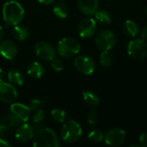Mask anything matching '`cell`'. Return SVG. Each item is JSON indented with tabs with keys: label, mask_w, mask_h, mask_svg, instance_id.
<instances>
[{
	"label": "cell",
	"mask_w": 147,
	"mask_h": 147,
	"mask_svg": "<svg viewBox=\"0 0 147 147\" xmlns=\"http://www.w3.org/2000/svg\"><path fill=\"white\" fill-rule=\"evenodd\" d=\"M20 123V121L11 114L5 115L0 118V137L5 136Z\"/></svg>",
	"instance_id": "cell-14"
},
{
	"label": "cell",
	"mask_w": 147,
	"mask_h": 147,
	"mask_svg": "<svg viewBox=\"0 0 147 147\" xmlns=\"http://www.w3.org/2000/svg\"><path fill=\"white\" fill-rule=\"evenodd\" d=\"M34 127L32 124L22 122L16 130V140L20 143H27L33 140L34 136Z\"/></svg>",
	"instance_id": "cell-10"
},
{
	"label": "cell",
	"mask_w": 147,
	"mask_h": 147,
	"mask_svg": "<svg viewBox=\"0 0 147 147\" xmlns=\"http://www.w3.org/2000/svg\"><path fill=\"white\" fill-rule=\"evenodd\" d=\"M139 140L142 146H147V133H143L140 135Z\"/></svg>",
	"instance_id": "cell-31"
},
{
	"label": "cell",
	"mask_w": 147,
	"mask_h": 147,
	"mask_svg": "<svg viewBox=\"0 0 147 147\" xmlns=\"http://www.w3.org/2000/svg\"><path fill=\"white\" fill-rule=\"evenodd\" d=\"M59 1H61V2H64V0H59Z\"/></svg>",
	"instance_id": "cell-38"
},
{
	"label": "cell",
	"mask_w": 147,
	"mask_h": 147,
	"mask_svg": "<svg viewBox=\"0 0 147 147\" xmlns=\"http://www.w3.org/2000/svg\"><path fill=\"white\" fill-rule=\"evenodd\" d=\"M88 139L93 143H100L104 140V134L101 130L95 129L89 134Z\"/></svg>",
	"instance_id": "cell-27"
},
{
	"label": "cell",
	"mask_w": 147,
	"mask_h": 147,
	"mask_svg": "<svg viewBox=\"0 0 147 147\" xmlns=\"http://www.w3.org/2000/svg\"><path fill=\"white\" fill-rule=\"evenodd\" d=\"M32 124L34 129L36 130H39L46 127V118L43 110L39 109L34 112V114L32 116Z\"/></svg>",
	"instance_id": "cell-21"
},
{
	"label": "cell",
	"mask_w": 147,
	"mask_h": 147,
	"mask_svg": "<svg viewBox=\"0 0 147 147\" xmlns=\"http://www.w3.org/2000/svg\"><path fill=\"white\" fill-rule=\"evenodd\" d=\"M3 36H4V31H3V28L0 26V41L3 40Z\"/></svg>",
	"instance_id": "cell-36"
},
{
	"label": "cell",
	"mask_w": 147,
	"mask_h": 147,
	"mask_svg": "<svg viewBox=\"0 0 147 147\" xmlns=\"http://www.w3.org/2000/svg\"><path fill=\"white\" fill-rule=\"evenodd\" d=\"M82 96L85 103L92 108L96 107L100 103V99L98 96L92 90H85L83 92Z\"/></svg>",
	"instance_id": "cell-22"
},
{
	"label": "cell",
	"mask_w": 147,
	"mask_h": 147,
	"mask_svg": "<svg viewBox=\"0 0 147 147\" xmlns=\"http://www.w3.org/2000/svg\"><path fill=\"white\" fill-rule=\"evenodd\" d=\"M126 133L121 128L110 129L104 136L105 143L110 146H120L126 141Z\"/></svg>",
	"instance_id": "cell-8"
},
{
	"label": "cell",
	"mask_w": 147,
	"mask_h": 147,
	"mask_svg": "<svg viewBox=\"0 0 147 147\" xmlns=\"http://www.w3.org/2000/svg\"><path fill=\"white\" fill-rule=\"evenodd\" d=\"M24 9L17 1L9 0L3 6V18L6 24L15 26L19 24L24 16Z\"/></svg>",
	"instance_id": "cell-1"
},
{
	"label": "cell",
	"mask_w": 147,
	"mask_h": 147,
	"mask_svg": "<svg viewBox=\"0 0 147 147\" xmlns=\"http://www.w3.org/2000/svg\"><path fill=\"white\" fill-rule=\"evenodd\" d=\"M95 16H96V20L102 25H108L112 21L111 15L109 14V12L104 9L97 10L95 13Z\"/></svg>",
	"instance_id": "cell-24"
},
{
	"label": "cell",
	"mask_w": 147,
	"mask_h": 147,
	"mask_svg": "<svg viewBox=\"0 0 147 147\" xmlns=\"http://www.w3.org/2000/svg\"><path fill=\"white\" fill-rule=\"evenodd\" d=\"M51 67L56 71H61L63 70V67H64L62 59L60 58L54 57L51 60Z\"/></svg>",
	"instance_id": "cell-29"
},
{
	"label": "cell",
	"mask_w": 147,
	"mask_h": 147,
	"mask_svg": "<svg viewBox=\"0 0 147 147\" xmlns=\"http://www.w3.org/2000/svg\"><path fill=\"white\" fill-rule=\"evenodd\" d=\"M9 111L20 121V123L27 122L31 113L28 106L19 102L12 103L9 107Z\"/></svg>",
	"instance_id": "cell-13"
},
{
	"label": "cell",
	"mask_w": 147,
	"mask_h": 147,
	"mask_svg": "<svg viewBox=\"0 0 147 147\" xmlns=\"http://www.w3.org/2000/svg\"><path fill=\"white\" fill-rule=\"evenodd\" d=\"M83 130L79 123L73 120L66 121L61 128V138L66 143H75L82 136Z\"/></svg>",
	"instance_id": "cell-3"
},
{
	"label": "cell",
	"mask_w": 147,
	"mask_h": 147,
	"mask_svg": "<svg viewBox=\"0 0 147 147\" xmlns=\"http://www.w3.org/2000/svg\"><path fill=\"white\" fill-rule=\"evenodd\" d=\"M34 52L37 57L45 61H51L56 57V51L54 47L47 42L40 41L38 42L34 47Z\"/></svg>",
	"instance_id": "cell-9"
},
{
	"label": "cell",
	"mask_w": 147,
	"mask_h": 147,
	"mask_svg": "<svg viewBox=\"0 0 147 147\" xmlns=\"http://www.w3.org/2000/svg\"><path fill=\"white\" fill-rule=\"evenodd\" d=\"M141 39L144 40H147V25L141 31Z\"/></svg>",
	"instance_id": "cell-34"
},
{
	"label": "cell",
	"mask_w": 147,
	"mask_h": 147,
	"mask_svg": "<svg viewBox=\"0 0 147 147\" xmlns=\"http://www.w3.org/2000/svg\"><path fill=\"white\" fill-rule=\"evenodd\" d=\"M79 10L86 16H93L98 10L99 0H78Z\"/></svg>",
	"instance_id": "cell-16"
},
{
	"label": "cell",
	"mask_w": 147,
	"mask_h": 147,
	"mask_svg": "<svg viewBox=\"0 0 147 147\" xmlns=\"http://www.w3.org/2000/svg\"><path fill=\"white\" fill-rule=\"evenodd\" d=\"M41 104H42V102L40 99L35 98V99H33V100L30 101V102H29L28 107L30 112L32 113V112H35V111L39 110L40 106H41Z\"/></svg>",
	"instance_id": "cell-30"
},
{
	"label": "cell",
	"mask_w": 147,
	"mask_h": 147,
	"mask_svg": "<svg viewBox=\"0 0 147 147\" xmlns=\"http://www.w3.org/2000/svg\"><path fill=\"white\" fill-rule=\"evenodd\" d=\"M78 34L82 38L91 37L96 30V22L90 17L83 19L78 25Z\"/></svg>",
	"instance_id": "cell-12"
},
{
	"label": "cell",
	"mask_w": 147,
	"mask_h": 147,
	"mask_svg": "<svg viewBox=\"0 0 147 147\" xmlns=\"http://www.w3.org/2000/svg\"><path fill=\"white\" fill-rule=\"evenodd\" d=\"M53 12L59 18L64 19L68 16L69 9H68L67 5L64 2L59 1V2H58V3H56L54 4L53 9Z\"/></svg>",
	"instance_id": "cell-23"
},
{
	"label": "cell",
	"mask_w": 147,
	"mask_h": 147,
	"mask_svg": "<svg viewBox=\"0 0 147 147\" xmlns=\"http://www.w3.org/2000/svg\"><path fill=\"white\" fill-rule=\"evenodd\" d=\"M41 4H45V5H48V4H51L53 3L55 0H37Z\"/></svg>",
	"instance_id": "cell-35"
},
{
	"label": "cell",
	"mask_w": 147,
	"mask_h": 147,
	"mask_svg": "<svg viewBox=\"0 0 147 147\" xmlns=\"http://www.w3.org/2000/svg\"><path fill=\"white\" fill-rule=\"evenodd\" d=\"M12 35L14 38L19 41H24L28 40L30 36L29 30L22 25H15L12 29Z\"/></svg>",
	"instance_id": "cell-18"
},
{
	"label": "cell",
	"mask_w": 147,
	"mask_h": 147,
	"mask_svg": "<svg viewBox=\"0 0 147 147\" xmlns=\"http://www.w3.org/2000/svg\"><path fill=\"white\" fill-rule=\"evenodd\" d=\"M98 119H99V115H98V112L95 109H92L89 114H88V116H87V120H88V122L92 125V126H95L97 124L98 122Z\"/></svg>",
	"instance_id": "cell-28"
},
{
	"label": "cell",
	"mask_w": 147,
	"mask_h": 147,
	"mask_svg": "<svg viewBox=\"0 0 147 147\" xmlns=\"http://www.w3.org/2000/svg\"><path fill=\"white\" fill-rule=\"evenodd\" d=\"M74 65L76 69L84 75H90L96 69L95 61L89 56L79 55L74 59Z\"/></svg>",
	"instance_id": "cell-7"
},
{
	"label": "cell",
	"mask_w": 147,
	"mask_h": 147,
	"mask_svg": "<svg viewBox=\"0 0 147 147\" xmlns=\"http://www.w3.org/2000/svg\"><path fill=\"white\" fill-rule=\"evenodd\" d=\"M128 55L135 60H142L147 55V44L141 38L132 40L127 45Z\"/></svg>",
	"instance_id": "cell-5"
},
{
	"label": "cell",
	"mask_w": 147,
	"mask_h": 147,
	"mask_svg": "<svg viewBox=\"0 0 147 147\" xmlns=\"http://www.w3.org/2000/svg\"><path fill=\"white\" fill-rule=\"evenodd\" d=\"M7 78V74L6 72L3 70V69H0V83H3L5 81Z\"/></svg>",
	"instance_id": "cell-33"
},
{
	"label": "cell",
	"mask_w": 147,
	"mask_h": 147,
	"mask_svg": "<svg viewBox=\"0 0 147 147\" xmlns=\"http://www.w3.org/2000/svg\"><path fill=\"white\" fill-rule=\"evenodd\" d=\"M122 30L124 34L130 38H134L139 34V27L136 22L132 20H127L123 23Z\"/></svg>",
	"instance_id": "cell-19"
},
{
	"label": "cell",
	"mask_w": 147,
	"mask_h": 147,
	"mask_svg": "<svg viewBox=\"0 0 147 147\" xmlns=\"http://www.w3.org/2000/svg\"><path fill=\"white\" fill-rule=\"evenodd\" d=\"M27 73H28V75L30 78L38 79V78H40L44 75L45 68H44V66L40 63H39V62H33V63H31L28 66Z\"/></svg>",
	"instance_id": "cell-17"
},
{
	"label": "cell",
	"mask_w": 147,
	"mask_h": 147,
	"mask_svg": "<svg viewBox=\"0 0 147 147\" xmlns=\"http://www.w3.org/2000/svg\"><path fill=\"white\" fill-rule=\"evenodd\" d=\"M51 117L54 121L58 123H63L66 120V113L61 109H53L51 111Z\"/></svg>",
	"instance_id": "cell-26"
},
{
	"label": "cell",
	"mask_w": 147,
	"mask_h": 147,
	"mask_svg": "<svg viewBox=\"0 0 147 147\" xmlns=\"http://www.w3.org/2000/svg\"><path fill=\"white\" fill-rule=\"evenodd\" d=\"M34 147H59L60 146L56 133L48 127H43L37 131L33 138Z\"/></svg>",
	"instance_id": "cell-2"
},
{
	"label": "cell",
	"mask_w": 147,
	"mask_h": 147,
	"mask_svg": "<svg viewBox=\"0 0 147 147\" xmlns=\"http://www.w3.org/2000/svg\"><path fill=\"white\" fill-rule=\"evenodd\" d=\"M95 42L100 50H110L116 44V37L112 31L103 29L97 33Z\"/></svg>",
	"instance_id": "cell-6"
},
{
	"label": "cell",
	"mask_w": 147,
	"mask_h": 147,
	"mask_svg": "<svg viewBox=\"0 0 147 147\" xmlns=\"http://www.w3.org/2000/svg\"><path fill=\"white\" fill-rule=\"evenodd\" d=\"M114 61V55L109 50H104L101 53L100 56V62L102 66L108 67L112 65Z\"/></svg>",
	"instance_id": "cell-25"
},
{
	"label": "cell",
	"mask_w": 147,
	"mask_h": 147,
	"mask_svg": "<svg viewBox=\"0 0 147 147\" xmlns=\"http://www.w3.org/2000/svg\"><path fill=\"white\" fill-rule=\"evenodd\" d=\"M80 43L73 38H63L57 45V51L63 58H71L78 54L80 51Z\"/></svg>",
	"instance_id": "cell-4"
},
{
	"label": "cell",
	"mask_w": 147,
	"mask_h": 147,
	"mask_svg": "<svg viewBox=\"0 0 147 147\" xmlns=\"http://www.w3.org/2000/svg\"><path fill=\"white\" fill-rule=\"evenodd\" d=\"M17 47L12 40H6L0 43V54L8 60H12L17 55Z\"/></svg>",
	"instance_id": "cell-15"
},
{
	"label": "cell",
	"mask_w": 147,
	"mask_h": 147,
	"mask_svg": "<svg viewBox=\"0 0 147 147\" xmlns=\"http://www.w3.org/2000/svg\"><path fill=\"white\" fill-rule=\"evenodd\" d=\"M146 15H147V8H146Z\"/></svg>",
	"instance_id": "cell-37"
},
{
	"label": "cell",
	"mask_w": 147,
	"mask_h": 147,
	"mask_svg": "<svg viewBox=\"0 0 147 147\" xmlns=\"http://www.w3.org/2000/svg\"><path fill=\"white\" fill-rule=\"evenodd\" d=\"M18 96L17 90L11 84L0 83V101L4 103H12Z\"/></svg>",
	"instance_id": "cell-11"
},
{
	"label": "cell",
	"mask_w": 147,
	"mask_h": 147,
	"mask_svg": "<svg viewBox=\"0 0 147 147\" xmlns=\"http://www.w3.org/2000/svg\"><path fill=\"white\" fill-rule=\"evenodd\" d=\"M8 80L13 85H22L24 83V75L23 73L18 69L10 70L7 74Z\"/></svg>",
	"instance_id": "cell-20"
},
{
	"label": "cell",
	"mask_w": 147,
	"mask_h": 147,
	"mask_svg": "<svg viewBox=\"0 0 147 147\" xmlns=\"http://www.w3.org/2000/svg\"><path fill=\"white\" fill-rule=\"evenodd\" d=\"M12 146V145L6 140L2 139L0 137V147H10Z\"/></svg>",
	"instance_id": "cell-32"
}]
</instances>
